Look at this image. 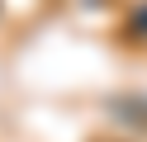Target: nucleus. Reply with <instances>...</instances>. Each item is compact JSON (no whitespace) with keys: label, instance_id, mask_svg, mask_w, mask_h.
Masks as SVG:
<instances>
[{"label":"nucleus","instance_id":"nucleus-1","mask_svg":"<svg viewBox=\"0 0 147 142\" xmlns=\"http://www.w3.org/2000/svg\"><path fill=\"white\" fill-rule=\"evenodd\" d=\"M133 28H138V33H147V5H142V9L133 14Z\"/></svg>","mask_w":147,"mask_h":142}]
</instances>
